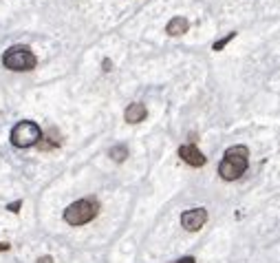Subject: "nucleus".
<instances>
[{"instance_id":"1","label":"nucleus","mask_w":280,"mask_h":263,"mask_svg":"<svg viewBox=\"0 0 280 263\" xmlns=\"http://www.w3.org/2000/svg\"><path fill=\"white\" fill-rule=\"evenodd\" d=\"M249 166V148L247 146H232L225 150L223 155V161L218 164V175H221L225 182H234L247 170Z\"/></svg>"},{"instance_id":"2","label":"nucleus","mask_w":280,"mask_h":263,"mask_svg":"<svg viewBox=\"0 0 280 263\" xmlns=\"http://www.w3.org/2000/svg\"><path fill=\"white\" fill-rule=\"evenodd\" d=\"M97 212H99L97 199H80L64 210V221L69 226H84V223L93 221L97 217Z\"/></svg>"},{"instance_id":"3","label":"nucleus","mask_w":280,"mask_h":263,"mask_svg":"<svg viewBox=\"0 0 280 263\" xmlns=\"http://www.w3.org/2000/svg\"><path fill=\"white\" fill-rule=\"evenodd\" d=\"M40 139H42L40 126L31 120H22L11 128V144H14L16 148H31V146H36Z\"/></svg>"},{"instance_id":"4","label":"nucleus","mask_w":280,"mask_h":263,"mask_svg":"<svg viewBox=\"0 0 280 263\" xmlns=\"http://www.w3.org/2000/svg\"><path fill=\"white\" fill-rule=\"evenodd\" d=\"M3 64L9 71H31L36 69V55L29 47L18 44V47H9L3 53Z\"/></svg>"},{"instance_id":"5","label":"nucleus","mask_w":280,"mask_h":263,"mask_svg":"<svg viewBox=\"0 0 280 263\" xmlns=\"http://www.w3.org/2000/svg\"><path fill=\"white\" fill-rule=\"evenodd\" d=\"M208 221V210L205 208H192V210H186L181 215V226L190 232H197L205 226Z\"/></svg>"},{"instance_id":"6","label":"nucleus","mask_w":280,"mask_h":263,"mask_svg":"<svg viewBox=\"0 0 280 263\" xmlns=\"http://www.w3.org/2000/svg\"><path fill=\"white\" fill-rule=\"evenodd\" d=\"M179 157H181L186 164L190 166H194V168H199V166H205V155L201 153V150L194 146V144H186V146H181L179 148Z\"/></svg>"},{"instance_id":"7","label":"nucleus","mask_w":280,"mask_h":263,"mask_svg":"<svg viewBox=\"0 0 280 263\" xmlns=\"http://www.w3.org/2000/svg\"><path fill=\"white\" fill-rule=\"evenodd\" d=\"M146 115H148V109H146V104H142V102L128 104V109L124 111V120L128 124H139V122L146 120Z\"/></svg>"},{"instance_id":"8","label":"nucleus","mask_w":280,"mask_h":263,"mask_svg":"<svg viewBox=\"0 0 280 263\" xmlns=\"http://www.w3.org/2000/svg\"><path fill=\"white\" fill-rule=\"evenodd\" d=\"M188 29H190V22H188V18H183V16H175V18L166 25L168 36H183V33H188Z\"/></svg>"},{"instance_id":"9","label":"nucleus","mask_w":280,"mask_h":263,"mask_svg":"<svg viewBox=\"0 0 280 263\" xmlns=\"http://www.w3.org/2000/svg\"><path fill=\"white\" fill-rule=\"evenodd\" d=\"M108 155L115 161H124L128 157V146H126V144H117V146H113V148L108 150Z\"/></svg>"},{"instance_id":"10","label":"nucleus","mask_w":280,"mask_h":263,"mask_svg":"<svg viewBox=\"0 0 280 263\" xmlns=\"http://www.w3.org/2000/svg\"><path fill=\"white\" fill-rule=\"evenodd\" d=\"M234 38H236V31H229L225 38H221V40H216L214 44H212V51H223V49H225V44L232 42Z\"/></svg>"},{"instance_id":"11","label":"nucleus","mask_w":280,"mask_h":263,"mask_svg":"<svg viewBox=\"0 0 280 263\" xmlns=\"http://www.w3.org/2000/svg\"><path fill=\"white\" fill-rule=\"evenodd\" d=\"M20 206H22V201H14V204H9V206H7V210H9V212H18V210H20Z\"/></svg>"},{"instance_id":"12","label":"nucleus","mask_w":280,"mask_h":263,"mask_svg":"<svg viewBox=\"0 0 280 263\" xmlns=\"http://www.w3.org/2000/svg\"><path fill=\"white\" fill-rule=\"evenodd\" d=\"M175 263H197V261H194V256H183V259H179Z\"/></svg>"},{"instance_id":"13","label":"nucleus","mask_w":280,"mask_h":263,"mask_svg":"<svg viewBox=\"0 0 280 263\" xmlns=\"http://www.w3.org/2000/svg\"><path fill=\"white\" fill-rule=\"evenodd\" d=\"M102 66H104V71H110V69H113V62H110V60L106 58L104 62H102Z\"/></svg>"},{"instance_id":"14","label":"nucleus","mask_w":280,"mask_h":263,"mask_svg":"<svg viewBox=\"0 0 280 263\" xmlns=\"http://www.w3.org/2000/svg\"><path fill=\"white\" fill-rule=\"evenodd\" d=\"M38 263H53V259H51V256H40Z\"/></svg>"},{"instance_id":"15","label":"nucleus","mask_w":280,"mask_h":263,"mask_svg":"<svg viewBox=\"0 0 280 263\" xmlns=\"http://www.w3.org/2000/svg\"><path fill=\"white\" fill-rule=\"evenodd\" d=\"M9 250V243H0V252H7Z\"/></svg>"}]
</instances>
